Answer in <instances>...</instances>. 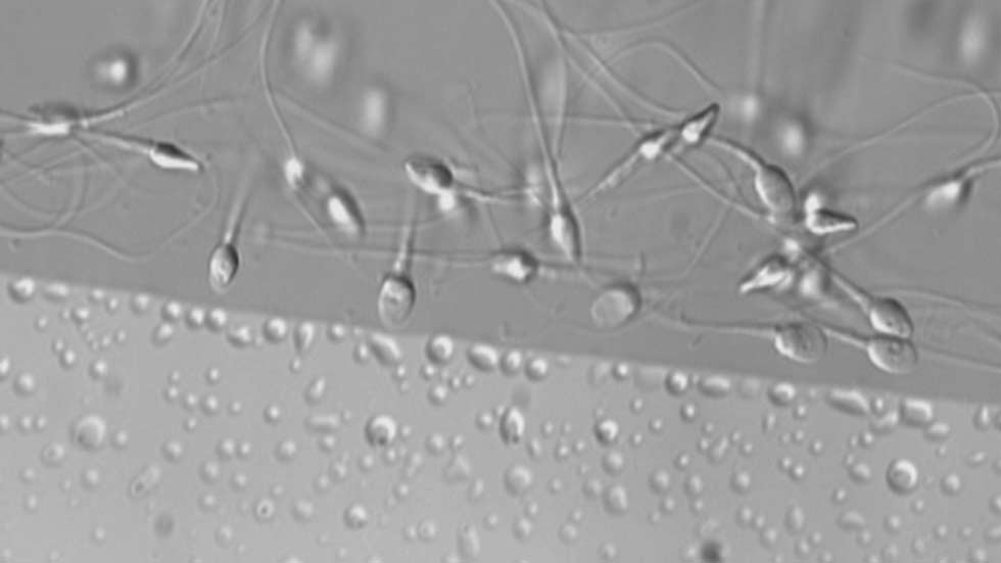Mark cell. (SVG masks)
<instances>
[{"label": "cell", "instance_id": "6da1fadb", "mask_svg": "<svg viewBox=\"0 0 1001 563\" xmlns=\"http://www.w3.org/2000/svg\"><path fill=\"white\" fill-rule=\"evenodd\" d=\"M845 290L860 302L869 321L879 334L910 339L915 325L910 311L898 300L891 297L873 296L855 289L839 279Z\"/></svg>", "mask_w": 1001, "mask_h": 563}, {"label": "cell", "instance_id": "7a4b0ae2", "mask_svg": "<svg viewBox=\"0 0 1001 563\" xmlns=\"http://www.w3.org/2000/svg\"><path fill=\"white\" fill-rule=\"evenodd\" d=\"M776 345L787 357L802 363H815L828 350V337L822 328L809 322H792L780 326Z\"/></svg>", "mask_w": 1001, "mask_h": 563}, {"label": "cell", "instance_id": "3957f363", "mask_svg": "<svg viewBox=\"0 0 1001 563\" xmlns=\"http://www.w3.org/2000/svg\"><path fill=\"white\" fill-rule=\"evenodd\" d=\"M92 135L124 149L145 153L165 168L199 170L201 167V162L194 155L172 144L112 132H93Z\"/></svg>", "mask_w": 1001, "mask_h": 563}, {"label": "cell", "instance_id": "277c9868", "mask_svg": "<svg viewBox=\"0 0 1001 563\" xmlns=\"http://www.w3.org/2000/svg\"><path fill=\"white\" fill-rule=\"evenodd\" d=\"M755 166L756 192L775 215L786 217L796 207V194L789 177L780 168L752 161Z\"/></svg>", "mask_w": 1001, "mask_h": 563}, {"label": "cell", "instance_id": "5b68a950", "mask_svg": "<svg viewBox=\"0 0 1001 563\" xmlns=\"http://www.w3.org/2000/svg\"><path fill=\"white\" fill-rule=\"evenodd\" d=\"M867 352L877 367L892 374L910 373L919 362L916 347L905 338L880 334L869 340Z\"/></svg>", "mask_w": 1001, "mask_h": 563}, {"label": "cell", "instance_id": "8992f818", "mask_svg": "<svg viewBox=\"0 0 1001 563\" xmlns=\"http://www.w3.org/2000/svg\"><path fill=\"white\" fill-rule=\"evenodd\" d=\"M415 301L416 292L412 281L403 274L394 273L381 286L377 301L378 314L390 326L402 325L412 314Z\"/></svg>", "mask_w": 1001, "mask_h": 563}, {"label": "cell", "instance_id": "52a82bcc", "mask_svg": "<svg viewBox=\"0 0 1001 563\" xmlns=\"http://www.w3.org/2000/svg\"><path fill=\"white\" fill-rule=\"evenodd\" d=\"M405 172L410 181L429 195L448 194L454 185L450 167L434 157L416 155L406 160Z\"/></svg>", "mask_w": 1001, "mask_h": 563}, {"label": "cell", "instance_id": "ba28073f", "mask_svg": "<svg viewBox=\"0 0 1001 563\" xmlns=\"http://www.w3.org/2000/svg\"><path fill=\"white\" fill-rule=\"evenodd\" d=\"M635 299V295L628 289H610L594 303L592 315L603 325L621 323L635 311Z\"/></svg>", "mask_w": 1001, "mask_h": 563}, {"label": "cell", "instance_id": "9c48e42d", "mask_svg": "<svg viewBox=\"0 0 1001 563\" xmlns=\"http://www.w3.org/2000/svg\"><path fill=\"white\" fill-rule=\"evenodd\" d=\"M238 269L240 255L229 243L220 245L212 254L209 263V281L216 291H225L232 284Z\"/></svg>", "mask_w": 1001, "mask_h": 563}, {"label": "cell", "instance_id": "30bf717a", "mask_svg": "<svg viewBox=\"0 0 1001 563\" xmlns=\"http://www.w3.org/2000/svg\"><path fill=\"white\" fill-rule=\"evenodd\" d=\"M493 266L498 273L517 280L527 279L535 271L533 260L518 253L496 258Z\"/></svg>", "mask_w": 1001, "mask_h": 563}, {"label": "cell", "instance_id": "8fae6325", "mask_svg": "<svg viewBox=\"0 0 1001 563\" xmlns=\"http://www.w3.org/2000/svg\"><path fill=\"white\" fill-rule=\"evenodd\" d=\"M526 432V418L515 408L507 410L500 422V435L506 444L518 443Z\"/></svg>", "mask_w": 1001, "mask_h": 563}, {"label": "cell", "instance_id": "7c38bea8", "mask_svg": "<svg viewBox=\"0 0 1001 563\" xmlns=\"http://www.w3.org/2000/svg\"><path fill=\"white\" fill-rule=\"evenodd\" d=\"M856 223L853 219L828 211H819L810 217L809 226L818 233H829L838 230L851 229Z\"/></svg>", "mask_w": 1001, "mask_h": 563}, {"label": "cell", "instance_id": "4fadbf2b", "mask_svg": "<svg viewBox=\"0 0 1001 563\" xmlns=\"http://www.w3.org/2000/svg\"><path fill=\"white\" fill-rule=\"evenodd\" d=\"M397 427L394 420L387 416L375 418L368 429L369 439L373 444L383 446L392 442L396 436Z\"/></svg>", "mask_w": 1001, "mask_h": 563}, {"label": "cell", "instance_id": "5bb4252c", "mask_svg": "<svg viewBox=\"0 0 1001 563\" xmlns=\"http://www.w3.org/2000/svg\"><path fill=\"white\" fill-rule=\"evenodd\" d=\"M532 483V476L527 468L515 466L510 469L506 476V486L515 495L526 491Z\"/></svg>", "mask_w": 1001, "mask_h": 563}, {"label": "cell", "instance_id": "9a60e30c", "mask_svg": "<svg viewBox=\"0 0 1001 563\" xmlns=\"http://www.w3.org/2000/svg\"><path fill=\"white\" fill-rule=\"evenodd\" d=\"M471 358L476 365L482 366L484 369L492 368L496 364L495 353L489 349H485L484 347L474 349L471 354Z\"/></svg>", "mask_w": 1001, "mask_h": 563}]
</instances>
